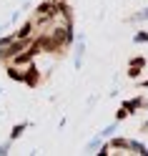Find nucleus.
Listing matches in <instances>:
<instances>
[{
	"instance_id": "nucleus-1",
	"label": "nucleus",
	"mask_w": 148,
	"mask_h": 156,
	"mask_svg": "<svg viewBox=\"0 0 148 156\" xmlns=\"http://www.w3.org/2000/svg\"><path fill=\"white\" fill-rule=\"evenodd\" d=\"M50 15H55V5L45 3V5L38 8V20H45V18H50Z\"/></svg>"
},
{
	"instance_id": "nucleus-2",
	"label": "nucleus",
	"mask_w": 148,
	"mask_h": 156,
	"mask_svg": "<svg viewBox=\"0 0 148 156\" xmlns=\"http://www.w3.org/2000/svg\"><path fill=\"white\" fill-rule=\"evenodd\" d=\"M30 30H33V25L28 23V25H23V30L18 33V38H25V35H30Z\"/></svg>"
},
{
	"instance_id": "nucleus-3",
	"label": "nucleus",
	"mask_w": 148,
	"mask_h": 156,
	"mask_svg": "<svg viewBox=\"0 0 148 156\" xmlns=\"http://www.w3.org/2000/svg\"><path fill=\"white\" fill-rule=\"evenodd\" d=\"M20 133H23V126H15V129H13V139H18Z\"/></svg>"
},
{
	"instance_id": "nucleus-4",
	"label": "nucleus",
	"mask_w": 148,
	"mask_h": 156,
	"mask_svg": "<svg viewBox=\"0 0 148 156\" xmlns=\"http://www.w3.org/2000/svg\"><path fill=\"white\" fill-rule=\"evenodd\" d=\"M10 78H23V73H20V71H15V68H10Z\"/></svg>"
}]
</instances>
